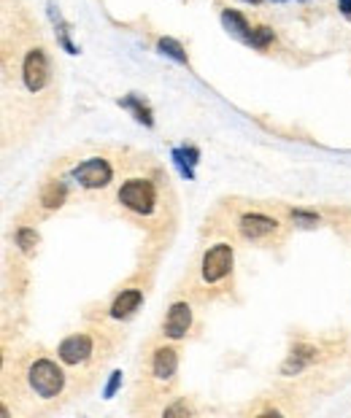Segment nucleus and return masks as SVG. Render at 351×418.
Masks as SVG:
<instances>
[{
    "mask_svg": "<svg viewBox=\"0 0 351 418\" xmlns=\"http://www.w3.org/2000/svg\"><path fill=\"white\" fill-rule=\"evenodd\" d=\"M27 386L41 399H55L65 389V373L57 361L41 356V359L30 361V367H27Z\"/></svg>",
    "mask_w": 351,
    "mask_h": 418,
    "instance_id": "obj_1",
    "label": "nucleus"
},
{
    "mask_svg": "<svg viewBox=\"0 0 351 418\" xmlns=\"http://www.w3.org/2000/svg\"><path fill=\"white\" fill-rule=\"evenodd\" d=\"M119 203L122 208L132 210L138 216H149L157 208V187L149 181V178H128L122 187H119Z\"/></svg>",
    "mask_w": 351,
    "mask_h": 418,
    "instance_id": "obj_2",
    "label": "nucleus"
},
{
    "mask_svg": "<svg viewBox=\"0 0 351 418\" xmlns=\"http://www.w3.org/2000/svg\"><path fill=\"white\" fill-rule=\"evenodd\" d=\"M22 81L27 87V92H43L52 81V59L49 55L36 46L25 55V62H22Z\"/></svg>",
    "mask_w": 351,
    "mask_h": 418,
    "instance_id": "obj_3",
    "label": "nucleus"
},
{
    "mask_svg": "<svg viewBox=\"0 0 351 418\" xmlns=\"http://www.w3.org/2000/svg\"><path fill=\"white\" fill-rule=\"evenodd\" d=\"M233 246L230 243H216L203 254V262H200V278L203 284H219L224 281L230 273H233Z\"/></svg>",
    "mask_w": 351,
    "mask_h": 418,
    "instance_id": "obj_4",
    "label": "nucleus"
},
{
    "mask_svg": "<svg viewBox=\"0 0 351 418\" xmlns=\"http://www.w3.org/2000/svg\"><path fill=\"white\" fill-rule=\"evenodd\" d=\"M74 178L84 189H103V187L111 184L113 168H111V162L103 159V157H90V159L78 162L74 168Z\"/></svg>",
    "mask_w": 351,
    "mask_h": 418,
    "instance_id": "obj_5",
    "label": "nucleus"
},
{
    "mask_svg": "<svg viewBox=\"0 0 351 418\" xmlns=\"http://www.w3.org/2000/svg\"><path fill=\"white\" fill-rule=\"evenodd\" d=\"M95 354V340L87 335V332H76L71 338L57 345V356L62 364H71V367H78V364H87L92 359Z\"/></svg>",
    "mask_w": 351,
    "mask_h": 418,
    "instance_id": "obj_6",
    "label": "nucleus"
},
{
    "mask_svg": "<svg viewBox=\"0 0 351 418\" xmlns=\"http://www.w3.org/2000/svg\"><path fill=\"white\" fill-rule=\"evenodd\" d=\"M238 229L246 240H265L278 232V222L265 213H243L238 219Z\"/></svg>",
    "mask_w": 351,
    "mask_h": 418,
    "instance_id": "obj_7",
    "label": "nucleus"
},
{
    "mask_svg": "<svg viewBox=\"0 0 351 418\" xmlns=\"http://www.w3.org/2000/svg\"><path fill=\"white\" fill-rule=\"evenodd\" d=\"M189 326H192V308H189V303L170 305V310H167V316H165V324H163L165 338H170V340H181V338H186Z\"/></svg>",
    "mask_w": 351,
    "mask_h": 418,
    "instance_id": "obj_8",
    "label": "nucleus"
},
{
    "mask_svg": "<svg viewBox=\"0 0 351 418\" xmlns=\"http://www.w3.org/2000/svg\"><path fill=\"white\" fill-rule=\"evenodd\" d=\"M176 370H179V351L173 345H160L151 354V375H154V380L170 383L176 378Z\"/></svg>",
    "mask_w": 351,
    "mask_h": 418,
    "instance_id": "obj_9",
    "label": "nucleus"
},
{
    "mask_svg": "<svg viewBox=\"0 0 351 418\" xmlns=\"http://www.w3.org/2000/svg\"><path fill=\"white\" fill-rule=\"evenodd\" d=\"M141 303H144V291L141 289H122L116 294V300L111 303L109 313H111L113 322H125V319H130L141 308Z\"/></svg>",
    "mask_w": 351,
    "mask_h": 418,
    "instance_id": "obj_10",
    "label": "nucleus"
},
{
    "mask_svg": "<svg viewBox=\"0 0 351 418\" xmlns=\"http://www.w3.org/2000/svg\"><path fill=\"white\" fill-rule=\"evenodd\" d=\"M316 356V348L314 345H305V343H297L295 348H292V354H289V359L281 364V375H297V373H303Z\"/></svg>",
    "mask_w": 351,
    "mask_h": 418,
    "instance_id": "obj_11",
    "label": "nucleus"
},
{
    "mask_svg": "<svg viewBox=\"0 0 351 418\" xmlns=\"http://www.w3.org/2000/svg\"><path fill=\"white\" fill-rule=\"evenodd\" d=\"M222 24L227 33H233V36L240 41H246V36L252 33V27H249L246 17H243L240 11H233V8H224L222 11Z\"/></svg>",
    "mask_w": 351,
    "mask_h": 418,
    "instance_id": "obj_12",
    "label": "nucleus"
},
{
    "mask_svg": "<svg viewBox=\"0 0 351 418\" xmlns=\"http://www.w3.org/2000/svg\"><path fill=\"white\" fill-rule=\"evenodd\" d=\"M119 106L122 108H128V111H132V116L141 122V124H146V127H154V114H151V108H149L146 103L141 100L138 95H128L119 100Z\"/></svg>",
    "mask_w": 351,
    "mask_h": 418,
    "instance_id": "obj_13",
    "label": "nucleus"
},
{
    "mask_svg": "<svg viewBox=\"0 0 351 418\" xmlns=\"http://www.w3.org/2000/svg\"><path fill=\"white\" fill-rule=\"evenodd\" d=\"M198 159H200V152L195 149V146H181V149H173V162L179 165V171L181 175L186 178H195V165H198Z\"/></svg>",
    "mask_w": 351,
    "mask_h": 418,
    "instance_id": "obj_14",
    "label": "nucleus"
},
{
    "mask_svg": "<svg viewBox=\"0 0 351 418\" xmlns=\"http://www.w3.org/2000/svg\"><path fill=\"white\" fill-rule=\"evenodd\" d=\"M65 197H68V189H65V184L62 181H49L43 192H41V206L43 208H60L62 203H65Z\"/></svg>",
    "mask_w": 351,
    "mask_h": 418,
    "instance_id": "obj_15",
    "label": "nucleus"
},
{
    "mask_svg": "<svg viewBox=\"0 0 351 418\" xmlns=\"http://www.w3.org/2000/svg\"><path fill=\"white\" fill-rule=\"evenodd\" d=\"M157 52H160V55H165V57H170V59H176V62H181V65L189 62L184 46H181L176 38H160L157 41Z\"/></svg>",
    "mask_w": 351,
    "mask_h": 418,
    "instance_id": "obj_16",
    "label": "nucleus"
},
{
    "mask_svg": "<svg viewBox=\"0 0 351 418\" xmlns=\"http://www.w3.org/2000/svg\"><path fill=\"white\" fill-rule=\"evenodd\" d=\"M273 30L270 27H252V33L246 36V43L249 46H254V49H268L270 43H273Z\"/></svg>",
    "mask_w": 351,
    "mask_h": 418,
    "instance_id": "obj_17",
    "label": "nucleus"
},
{
    "mask_svg": "<svg viewBox=\"0 0 351 418\" xmlns=\"http://www.w3.org/2000/svg\"><path fill=\"white\" fill-rule=\"evenodd\" d=\"M17 246L25 251V254H33L38 246V232L33 227H19L17 229Z\"/></svg>",
    "mask_w": 351,
    "mask_h": 418,
    "instance_id": "obj_18",
    "label": "nucleus"
},
{
    "mask_svg": "<svg viewBox=\"0 0 351 418\" xmlns=\"http://www.w3.org/2000/svg\"><path fill=\"white\" fill-rule=\"evenodd\" d=\"M289 216H292V222L300 224V227H316L319 224V216L311 213V210H303V208H292L289 210Z\"/></svg>",
    "mask_w": 351,
    "mask_h": 418,
    "instance_id": "obj_19",
    "label": "nucleus"
},
{
    "mask_svg": "<svg viewBox=\"0 0 351 418\" xmlns=\"http://www.w3.org/2000/svg\"><path fill=\"white\" fill-rule=\"evenodd\" d=\"M122 386V370H113L111 373V380H109V386H106V391H103V397L111 399L116 394V389Z\"/></svg>",
    "mask_w": 351,
    "mask_h": 418,
    "instance_id": "obj_20",
    "label": "nucleus"
},
{
    "mask_svg": "<svg viewBox=\"0 0 351 418\" xmlns=\"http://www.w3.org/2000/svg\"><path fill=\"white\" fill-rule=\"evenodd\" d=\"M176 413H189L186 402H176V405H170V408H165V416H176Z\"/></svg>",
    "mask_w": 351,
    "mask_h": 418,
    "instance_id": "obj_21",
    "label": "nucleus"
},
{
    "mask_svg": "<svg viewBox=\"0 0 351 418\" xmlns=\"http://www.w3.org/2000/svg\"><path fill=\"white\" fill-rule=\"evenodd\" d=\"M338 8H340V14L351 22V0H338Z\"/></svg>",
    "mask_w": 351,
    "mask_h": 418,
    "instance_id": "obj_22",
    "label": "nucleus"
},
{
    "mask_svg": "<svg viewBox=\"0 0 351 418\" xmlns=\"http://www.w3.org/2000/svg\"><path fill=\"white\" fill-rule=\"evenodd\" d=\"M246 3H259V0H246Z\"/></svg>",
    "mask_w": 351,
    "mask_h": 418,
    "instance_id": "obj_23",
    "label": "nucleus"
},
{
    "mask_svg": "<svg viewBox=\"0 0 351 418\" xmlns=\"http://www.w3.org/2000/svg\"><path fill=\"white\" fill-rule=\"evenodd\" d=\"M276 3H284V0H276Z\"/></svg>",
    "mask_w": 351,
    "mask_h": 418,
    "instance_id": "obj_24",
    "label": "nucleus"
}]
</instances>
